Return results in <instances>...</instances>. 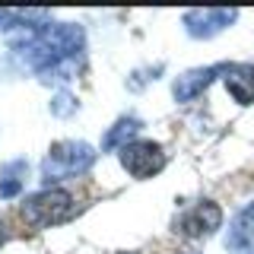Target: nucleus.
Returning <instances> with one entry per match:
<instances>
[{
    "label": "nucleus",
    "mask_w": 254,
    "mask_h": 254,
    "mask_svg": "<svg viewBox=\"0 0 254 254\" xmlns=\"http://www.w3.org/2000/svg\"><path fill=\"white\" fill-rule=\"evenodd\" d=\"M86 32L79 22H48L10 38L6 58L16 70H32L42 83H70L79 73Z\"/></svg>",
    "instance_id": "obj_1"
},
{
    "label": "nucleus",
    "mask_w": 254,
    "mask_h": 254,
    "mask_svg": "<svg viewBox=\"0 0 254 254\" xmlns=\"http://www.w3.org/2000/svg\"><path fill=\"white\" fill-rule=\"evenodd\" d=\"M95 159H99V153L86 140H58V143H51V149L42 159V169L38 172H42L45 188H54L58 181L86 175L95 165Z\"/></svg>",
    "instance_id": "obj_2"
},
{
    "label": "nucleus",
    "mask_w": 254,
    "mask_h": 254,
    "mask_svg": "<svg viewBox=\"0 0 254 254\" xmlns=\"http://www.w3.org/2000/svg\"><path fill=\"white\" fill-rule=\"evenodd\" d=\"M19 216L29 222L32 229H51L58 222H67L73 216V197L61 188H42L38 194H32L22 200Z\"/></svg>",
    "instance_id": "obj_3"
},
{
    "label": "nucleus",
    "mask_w": 254,
    "mask_h": 254,
    "mask_svg": "<svg viewBox=\"0 0 254 254\" xmlns=\"http://www.w3.org/2000/svg\"><path fill=\"white\" fill-rule=\"evenodd\" d=\"M118 159H121V165H124V172L130 175V178H137V181H146V178H153V175H159L165 169V149L159 146V143L153 140H133V143H127V146L118 153Z\"/></svg>",
    "instance_id": "obj_4"
},
{
    "label": "nucleus",
    "mask_w": 254,
    "mask_h": 254,
    "mask_svg": "<svg viewBox=\"0 0 254 254\" xmlns=\"http://www.w3.org/2000/svg\"><path fill=\"white\" fill-rule=\"evenodd\" d=\"M222 226V206L216 200H197L175 216V232L185 238H206Z\"/></svg>",
    "instance_id": "obj_5"
},
{
    "label": "nucleus",
    "mask_w": 254,
    "mask_h": 254,
    "mask_svg": "<svg viewBox=\"0 0 254 254\" xmlns=\"http://www.w3.org/2000/svg\"><path fill=\"white\" fill-rule=\"evenodd\" d=\"M238 10H229V6H203V10H188L181 16V26L190 38L197 42H206V38H216L219 32H226L229 26H235Z\"/></svg>",
    "instance_id": "obj_6"
},
{
    "label": "nucleus",
    "mask_w": 254,
    "mask_h": 254,
    "mask_svg": "<svg viewBox=\"0 0 254 254\" xmlns=\"http://www.w3.org/2000/svg\"><path fill=\"white\" fill-rule=\"evenodd\" d=\"M229 64H210V67H194V70H185L181 76H175L172 83V95L175 102H194L200 92L210 89V83L216 76H226Z\"/></svg>",
    "instance_id": "obj_7"
},
{
    "label": "nucleus",
    "mask_w": 254,
    "mask_h": 254,
    "mask_svg": "<svg viewBox=\"0 0 254 254\" xmlns=\"http://www.w3.org/2000/svg\"><path fill=\"white\" fill-rule=\"evenodd\" d=\"M222 245H226L229 254H251L254 251V200L245 203L242 210L232 216Z\"/></svg>",
    "instance_id": "obj_8"
},
{
    "label": "nucleus",
    "mask_w": 254,
    "mask_h": 254,
    "mask_svg": "<svg viewBox=\"0 0 254 254\" xmlns=\"http://www.w3.org/2000/svg\"><path fill=\"white\" fill-rule=\"evenodd\" d=\"M226 92L238 105H254V64H229L226 76Z\"/></svg>",
    "instance_id": "obj_9"
},
{
    "label": "nucleus",
    "mask_w": 254,
    "mask_h": 254,
    "mask_svg": "<svg viewBox=\"0 0 254 254\" xmlns=\"http://www.w3.org/2000/svg\"><path fill=\"white\" fill-rule=\"evenodd\" d=\"M51 22V13L48 10H38V6H32V10H10V6H3L0 10V32H32V29H42Z\"/></svg>",
    "instance_id": "obj_10"
},
{
    "label": "nucleus",
    "mask_w": 254,
    "mask_h": 254,
    "mask_svg": "<svg viewBox=\"0 0 254 254\" xmlns=\"http://www.w3.org/2000/svg\"><path fill=\"white\" fill-rule=\"evenodd\" d=\"M140 130H143V121H140L137 115H121L105 130V137H102V153H111V149H118V153H121L127 143L137 140Z\"/></svg>",
    "instance_id": "obj_11"
},
{
    "label": "nucleus",
    "mask_w": 254,
    "mask_h": 254,
    "mask_svg": "<svg viewBox=\"0 0 254 254\" xmlns=\"http://www.w3.org/2000/svg\"><path fill=\"white\" fill-rule=\"evenodd\" d=\"M29 178V162L26 159H10L0 165V200H13L22 194Z\"/></svg>",
    "instance_id": "obj_12"
},
{
    "label": "nucleus",
    "mask_w": 254,
    "mask_h": 254,
    "mask_svg": "<svg viewBox=\"0 0 254 254\" xmlns=\"http://www.w3.org/2000/svg\"><path fill=\"white\" fill-rule=\"evenodd\" d=\"M76 108H79V99L70 89H58L51 95V105H48V111L54 118H70V115H76Z\"/></svg>",
    "instance_id": "obj_13"
},
{
    "label": "nucleus",
    "mask_w": 254,
    "mask_h": 254,
    "mask_svg": "<svg viewBox=\"0 0 254 254\" xmlns=\"http://www.w3.org/2000/svg\"><path fill=\"white\" fill-rule=\"evenodd\" d=\"M6 238H10V235H6V226H3V222H0V248H3V245H6Z\"/></svg>",
    "instance_id": "obj_14"
},
{
    "label": "nucleus",
    "mask_w": 254,
    "mask_h": 254,
    "mask_svg": "<svg viewBox=\"0 0 254 254\" xmlns=\"http://www.w3.org/2000/svg\"><path fill=\"white\" fill-rule=\"evenodd\" d=\"M121 254H137V251H121Z\"/></svg>",
    "instance_id": "obj_15"
},
{
    "label": "nucleus",
    "mask_w": 254,
    "mask_h": 254,
    "mask_svg": "<svg viewBox=\"0 0 254 254\" xmlns=\"http://www.w3.org/2000/svg\"><path fill=\"white\" fill-rule=\"evenodd\" d=\"M188 254H200V251H188Z\"/></svg>",
    "instance_id": "obj_16"
},
{
    "label": "nucleus",
    "mask_w": 254,
    "mask_h": 254,
    "mask_svg": "<svg viewBox=\"0 0 254 254\" xmlns=\"http://www.w3.org/2000/svg\"><path fill=\"white\" fill-rule=\"evenodd\" d=\"M251 254H254V251H251Z\"/></svg>",
    "instance_id": "obj_17"
}]
</instances>
